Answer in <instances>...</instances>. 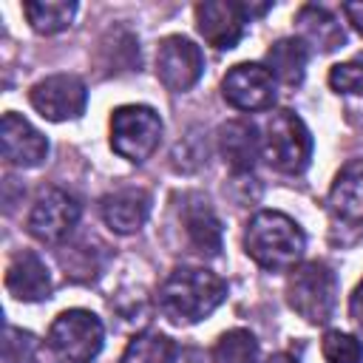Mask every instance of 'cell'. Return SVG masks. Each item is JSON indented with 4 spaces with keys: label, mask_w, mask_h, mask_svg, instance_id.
<instances>
[{
    "label": "cell",
    "mask_w": 363,
    "mask_h": 363,
    "mask_svg": "<svg viewBox=\"0 0 363 363\" xmlns=\"http://www.w3.org/2000/svg\"><path fill=\"white\" fill-rule=\"evenodd\" d=\"M227 298V281L204 267H176L159 286V309L170 323H199Z\"/></svg>",
    "instance_id": "obj_1"
},
{
    "label": "cell",
    "mask_w": 363,
    "mask_h": 363,
    "mask_svg": "<svg viewBox=\"0 0 363 363\" xmlns=\"http://www.w3.org/2000/svg\"><path fill=\"white\" fill-rule=\"evenodd\" d=\"M306 235L281 210H258L244 230V252L267 272L295 269L303 258Z\"/></svg>",
    "instance_id": "obj_2"
},
{
    "label": "cell",
    "mask_w": 363,
    "mask_h": 363,
    "mask_svg": "<svg viewBox=\"0 0 363 363\" xmlns=\"http://www.w3.org/2000/svg\"><path fill=\"white\" fill-rule=\"evenodd\" d=\"M286 303L315 326H323L335 318L337 309V278L323 261H306L289 269L286 278Z\"/></svg>",
    "instance_id": "obj_3"
},
{
    "label": "cell",
    "mask_w": 363,
    "mask_h": 363,
    "mask_svg": "<svg viewBox=\"0 0 363 363\" xmlns=\"http://www.w3.org/2000/svg\"><path fill=\"white\" fill-rule=\"evenodd\" d=\"M261 145H264V159L278 173L298 176V173H303L309 167L312 133L303 125V119L289 108H281L267 119Z\"/></svg>",
    "instance_id": "obj_4"
},
{
    "label": "cell",
    "mask_w": 363,
    "mask_h": 363,
    "mask_svg": "<svg viewBox=\"0 0 363 363\" xmlns=\"http://www.w3.org/2000/svg\"><path fill=\"white\" fill-rule=\"evenodd\" d=\"M105 326L88 309H65L48 329V349L62 363H91L102 352Z\"/></svg>",
    "instance_id": "obj_5"
},
{
    "label": "cell",
    "mask_w": 363,
    "mask_h": 363,
    "mask_svg": "<svg viewBox=\"0 0 363 363\" xmlns=\"http://www.w3.org/2000/svg\"><path fill=\"white\" fill-rule=\"evenodd\" d=\"M162 139V116L150 105H119L111 113V147L122 159L142 164Z\"/></svg>",
    "instance_id": "obj_6"
},
{
    "label": "cell",
    "mask_w": 363,
    "mask_h": 363,
    "mask_svg": "<svg viewBox=\"0 0 363 363\" xmlns=\"http://www.w3.org/2000/svg\"><path fill=\"white\" fill-rule=\"evenodd\" d=\"M31 108L48 122L79 119L88 105V88L74 74H51L31 85L28 91Z\"/></svg>",
    "instance_id": "obj_7"
},
{
    "label": "cell",
    "mask_w": 363,
    "mask_h": 363,
    "mask_svg": "<svg viewBox=\"0 0 363 363\" xmlns=\"http://www.w3.org/2000/svg\"><path fill=\"white\" fill-rule=\"evenodd\" d=\"M79 216H82V207L68 190L48 187L37 196L28 213V233L43 244H60L74 233V227L79 224Z\"/></svg>",
    "instance_id": "obj_8"
},
{
    "label": "cell",
    "mask_w": 363,
    "mask_h": 363,
    "mask_svg": "<svg viewBox=\"0 0 363 363\" xmlns=\"http://www.w3.org/2000/svg\"><path fill=\"white\" fill-rule=\"evenodd\" d=\"M201 74H204V54L193 40L173 34L159 43L156 77L167 91L184 94L201 79Z\"/></svg>",
    "instance_id": "obj_9"
},
{
    "label": "cell",
    "mask_w": 363,
    "mask_h": 363,
    "mask_svg": "<svg viewBox=\"0 0 363 363\" xmlns=\"http://www.w3.org/2000/svg\"><path fill=\"white\" fill-rule=\"evenodd\" d=\"M250 14L247 3L238 0H204L196 6V28L207 45L218 51H230L241 43L247 31Z\"/></svg>",
    "instance_id": "obj_10"
},
{
    "label": "cell",
    "mask_w": 363,
    "mask_h": 363,
    "mask_svg": "<svg viewBox=\"0 0 363 363\" xmlns=\"http://www.w3.org/2000/svg\"><path fill=\"white\" fill-rule=\"evenodd\" d=\"M221 96L235 111H267L275 102V79L261 62H238L221 79Z\"/></svg>",
    "instance_id": "obj_11"
},
{
    "label": "cell",
    "mask_w": 363,
    "mask_h": 363,
    "mask_svg": "<svg viewBox=\"0 0 363 363\" xmlns=\"http://www.w3.org/2000/svg\"><path fill=\"white\" fill-rule=\"evenodd\" d=\"M0 150L14 167H37L48 156V139L26 116L6 111L0 119Z\"/></svg>",
    "instance_id": "obj_12"
},
{
    "label": "cell",
    "mask_w": 363,
    "mask_h": 363,
    "mask_svg": "<svg viewBox=\"0 0 363 363\" xmlns=\"http://www.w3.org/2000/svg\"><path fill=\"white\" fill-rule=\"evenodd\" d=\"M6 289L23 303L45 301L51 295V275L45 261L31 250H20L6 267Z\"/></svg>",
    "instance_id": "obj_13"
},
{
    "label": "cell",
    "mask_w": 363,
    "mask_h": 363,
    "mask_svg": "<svg viewBox=\"0 0 363 363\" xmlns=\"http://www.w3.org/2000/svg\"><path fill=\"white\" fill-rule=\"evenodd\" d=\"M218 150L235 173H250L264 153L258 128L247 119H230L218 128Z\"/></svg>",
    "instance_id": "obj_14"
},
{
    "label": "cell",
    "mask_w": 363,
    "mask_h": 363,
    "mask_svg": "<svg viewBox=\"0 0 363 363\" xmlns=\"http://www.w3.org/2000/svg\"><path fill=\"white\" fill-rule=\"evenodd\" d=\"M295 26H298L306 48H315L320 54H332L346 43V31H343L340 20L326 6H318V3L301 6L295 14Z\"/></svg>",
    "instance_id": "obj_15"
},
{
    "label": "cell",
    "mask_w": 363,
    "mask_h": 363,
    "mask_svg": "<svg viewBox=\"0 0 363 363\" xmlns=\"http://www.w3.org/2000/svg\"><path fill=\"white\" fill-rule=\"evenodd\" d=\"M102 210V221L119 233V235H130L136 233L150 213V196L139 187H122L116 193H108L99 204Z\"/></svg>",
    "instance_id": "obj_16"
},
{
    "label": "cell",
    "mask_w": 363,
    "mask_h": 363,
    "mask_svg": "<svg viewBox=\"0 0 363 363\" xmlns=\"http://www.w3.org/2000/svg\"><path fill=\"white\" fill-rule=\"evenodd\" d=\"M329 210L337 221L363 224V159H352L337 170L329 187Z\"/></svg>",
    "instance_id": "obj_17"
},
{
    "label": "cell",
    "mask_w": 363,
    "mask_h": 363,
    "mask_svg": "<svg viewBox=\"0 0 363 363\" xmlns=\"http://www.w3.org/2000/svg\"><path fill=\"white\" fill-rule=\"evenodd\" d=\"M309 62V48L301 37H281L267 48L264 68L272 74L275 82L284 85H301Z\"/></svg>",
    "instance_id": "obj_18"
},
{
    "label": "cell",
    "mask_w": 363,
    "mask_h": 363,
    "mask_svg": "<svg viewBox=\"0 0 363 363\" xmlns=\"http://www.w3.org/2000/svg\"><path fill=\"white\" fill-rule=\"evenodd\" d=\"M182 218H184V230H187L190 244L201 255L216 258L221 252V221L213 213V207L207 201H201V199H193L184 207V216Z\"/></svg>",
    "instance_id": "obj_19"
},
{
    "label": "cell",
    "mask_w": 363,
    "mask_h": 363,
    "mask_svg": "<svg viewBox=\"0 0 363 363\" xmlns=\"http://www.w3.org/2000/svg\"><path fill=\"white\" fill-rule=\"evenodd\" d=\"M179 346L162 332H139L128 340L119 363H179Z\"/></svg>",
    "instance_id": "obj_20"
},
{
    "label": "cell",
    "mask_w": 363,
    "mask_h": 363,
    "mask_svg": "<svg viewBox=\"0 0 363 363\" xmlns=\"http://www.w3.org/2000/svg\"><path fill=\"white\" fill-rule=\"evenodd\" d=\"M23 14L37 34H57L71 26L77 14L74 0H26Z\"/></svg>",
    "instance_id": "obj_21"
},
{
    "label": "cell",
    "mask_w": 363,
    "mask_h": 363,
    "mask_svg": "<svg viewBox=\"0 0 363 363\" xmlns=\"http://www.w3.org/2000/svg\"><path fill=\"white\" fill-rule=\"evenodd\" d=\"M258 340L250 329H230L213 346V363H258Z\"/></svg>",
    "instance_id": "obj_22"
},
{
    "label": "cell",
    "mask_w": 363,
    "mask_h": 363,
    "mask_svg": "<svg viewBox=\"0 0 363 363\" xmlns=\"http://www.w3.org/2000/svg\"><path fill=\"white\" fill-rule=\"evenodd\" d=\"M320 354L326 363H363V343L340 329H332L320 340Z\"/></svg>",
    "instance_id": "obj_23"
},
{
    "label": "cell",
    "mask_w": 363,
    "mask_h": 363,
    "mask_svg": "<svg viewBox=\"0 0 363 363\" xmlns=\"http://www.w3.org/2000/svg\"><path fill=\"white\" fill-rule=\"evenodd\" d=\"M329 85L346 96H363V54L329 68Z\"/></svg>",
    "instance_id": "obj_24"
},
{
    "label": "cell",
    "mask_w": 363,
    "mask_h": 363,
    "mask_svg": "<svg viewBox=\"0 0 363 363\" xmlns=\"http://www.w3.org/2000/svg\"><path fill=\"white\" fill-rule=\"evenodd\" d=\"M6 363H31L37 354V337L31 332H23L17 326L6 329V343H3Z\"/></svg>",
    "instance_id": "obj_25"
},
{
    "label": "cell",
    "mask_w": 363,
    "mask_h": 363,
    "mask_svg": "<svg viewBox=\"0 0 363 363\" xmlns=\"http://www.w3.org/2000/svg\"><path fill=\"white\" fill-rule=\"evenodd\" d=\"M343 14H346V20L354 26V31L363 37V3H343V9H340Z\"/></svg>",
    "instance_id": "obj_26"
},
{
    "label": "cell",
    "mask_w": 363,
    "mask_h": 363,
    "mask_svg": "<svg viewBox=\"0 0 363 363\" xmlns=\"http://www.w3.org/2000/svg\"><path fill=\"white\" fill-rule=\"evenodd\" d=\"M349 312H352L354 323L363 329V281L354 286V292H352V298H349Z\"/></svg>",
    "instance_id": "obj_27"
},
{
    "label": "cell",
    "mask_w": 363,
    "mask_h": 363,
    "mask_svg": "<svg viewBox=\"0 0 363 363\" xmlns=\"http://www.w3.org/2000/svg\"><path fill=\"white\" fill-rule=\"evenodd\" d=\"M264 363H298L292 354H286V352H278V354H272V357H267Z\"/></svg>",
    "instance_id": "obj_28"
}]
</instances>
